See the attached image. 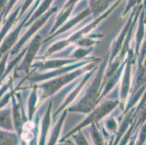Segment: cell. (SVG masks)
<instances>
[{
  "mask_svg": "<svg viewBox=\"0 0 146 145\" xmlns=\"http://www.w3.org/2000/svg\"><path fill=\"white\" fill-rule=\"evenodd\" d=\"M21 138L25 142H29V141L32 140V139L34 138V135L31 132V131H24L21 135Z\"/></svg>",
  "mask_w": 146,
  "mask_h": 145,
  "instance_id": "cell-1",
  "label": "cell"
},
{
  "mask_svg": "<svg viewBox=\"0 0 146 145\" xmlns=\"http://www.w3.org/2000/svg\"><path fill=\"white\" fill-rule=\"evenodd\" d=\"M34 128V123L32 121H27L26 123H25V124L23 125V130L24 131H30L31 130H32Z\"/></svg>",
  "mask_w": 146,
  "mask_h": 145,
  "instance_id": "cell-2",
  "label": "cell"
}]
</instances>
